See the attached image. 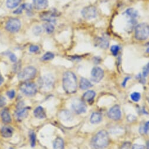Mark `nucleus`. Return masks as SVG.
Listing matches in <instances>:
<instances>
[{
    "label": "nucleus",
    "instance_id": "1",
    "mask_svg": "<svg viewBox=\"0 0 149 149\" xmlns=\"http://www.w3.org/2000/svg\"><path fill=\"white\" fill-rule=\"evenodd\" d=\"M77 78L73 72L68 71L63 76V88L69 94L75 93L77 90Z\"/></svg>",
    "mask_w": 149,
    "mask_h": 149
},
{
    "label": "nucleus",
    "instance_id": "2",
    "mask_svg": "<svg viewBox=\"0 0 149 149\" xmlns=\"http://www.w3.org/2000/svg\"><path fill=\"white\" fill-rule=\"evenodd\" d=\"M109 143V137L107 132L100 130L92 139L91 145L93 149H103L106 147Z\"/></svg>",
    "mask_w": 149,
    "mask_h": 149
},
{
    "label": "nucleus",
    "instance_id": "3",
    "mask_svg": "<svg viewBox=\"0 0 149 149\" xmlns=\"http://www.w3.org/2000/svg\"><path fill=\"white\" fill-rule=\"evenodd\" d=\"M149 36V25L141 23L135 27V38L139 41H144Z\"/></svg>",
    "mask_w": 149,
    "mask_h": 149
},
{
    "label": "nucleus",
    "instance_id": "4",
    "mask_svg": "<svg viewBox=\"0 0 149 149\" xmlns=\"http://www.w3.org/2000/svg\"><path fill=\"white\" fill-rule=\"evenodd\" d=\"M36 74V69L33 66H28L24 68L18 74V78L22 81H28L33 79Z\"/></svg>",
    "mask_w": 149,
    "mask_h": 149
},
{
    "label": "nucleus",
    "instance_id": "5",
    "mask_svg": "<svg viewBox=\"0 0 149 149\" xmlns=\"http://www.w3.org/2000/svg\"><path fill=\"white\" fill-rule=\"evenodd\" d=\"M54 84V78L51 74H47L42 77L40 79V85L41 88L45 91L52 88Z\"/></svg>",
    "mask_w": 149,
    "mask_h": 149
},
{
    "label": "nucleus",
    "instance_id": "6",
    "mask_svg": "<svg viewBox=\"0 0 149 149\" xmlns=\"http://www.w3.org/2000/svg\"><path fill=\"white\" fill-rule=\"evenodd\" d=\"M21 91L27 96H33L37 92V86L34 83L24 82L20 86Z\"/></svg>",
    "mask_w": 149,
    "mask_h": 149
},
{
    "label": "nucleus",
    "instance_id": "7",
    "mask_svg": "<svg viewBox=\"0 0 149 149\" xmlns=\"http://www.w3.org/2000/svg\"><path fill=\"white\" fill-rule=\"evenodd\" d=\"M21 26V23L19 19L17 18H10L6 23V28L9 32L12 33L18 32Z\"/></svg>",
    "mask_w": 149,
    "mask_h": 149
},
{
    "label": "nucleus",
    "instance_id": "8",
    "mask_svg": "<svg viewBox=\"0 0 149 149\" xmlns=\"http://www.w3.org/2000/svg\"><path fill=\"white\" fill-rule=\"evenodd\" d=\"M81 14L85 19L88 20L92 19L97 16V10L95 6H87L82 10Z\"/></svg>",
    "mask_w": 149,
    "mask_h": 149
},
{
    "label": "nucleus",
    "instance_id": "9",
    "mask_svg": "<svg viewBox=\"0 0 149 149\" xmlns=\"http://www.w3.org/2000/svg\"><path fill=\"white\" fill-rule=\"evenodd\" d=\"M72 108L77 114H82L86 111V105L81 100L75 99L72 103Z\"/></svg>",
    "mask_w": 149,
    "mask_h": 149
},
{
    "label": "nucleus",
    "instance_id": "10",
    "mask_svg": "<svg viewBox=\"0 0 149 149\" xmlns=\"http://www.w3.org/2000/svg\"><path fill=\"white\" fill-rule=\"evenodd\" d=\"M104 77V72L100 67H95L91 72L92 80L95 82H99Z\"/></svg>",
    "mask_w": 149,
    "mask_h": 149
},
{
    "label": "nucleus",
    "instance_id": "11",
    "mask_svg": "<svg viewBox=\"0 0 149 149\" xmlns=\"http://www.w3.org/2000/svg\"><path fill=\"white\" fill-rule=\"evenodd\" d=\"M108 116L113 120H118L121 118L122 113L120 108L118 105H115L111 107L108 112Z\"/></svg>",
    "mask_w": 149,
    "mask_h": 149
},
{
    "label": "nucleus",
    "instance_id": "12",
    "mask_svg": "<svg viewBox=\"0 0 149 149\" xmlns=\"http://www.w3.org/2000/svg\"><path fill=\"white\" fill-rule=\"evenodd\" d=\"M56 14L55 12L49 11L41 13L40 15V18L42 20L47 21L50 23L56 22Z\"/></svg>",
    "mask_w": 149,
    "mask_h": 149
},
{
    "label": "nucleus",
    "instance_id": "13",
    "mask_svg": "<svg viewBox=\"0 0 149 149\" xmlns=\"http://www.w3.org/2000/svg\"><path fill=\"white\" fill-rule=\"evenodd\" d=\"M29 107L21 106L17 107V110L15 111V117L18 120H22L24 119L28 114Z\"/></svg>",
    "mask_w": 149,
    "mask_h": 149
},
{
    "label": "nucleus",
    "instance_id": "14",
    "mask_svg": "<svg viewBox=\"0 0 149 149\" xmlns=\"http://www.w3.org/2000/svg\"><path fill=\"white\" fill-rule=\"evenodd\" d=\"M34 7L38 10H41L47 8L48 5V0H33Z\"/></svg>",
    "mask_w": 149,
    "mask_h": 149
},
{
    "label": "nucleus",
    "instance_id": "15",
    "mask_svg": "<svg viewBox=\"0 0 149 149\" xmlns=\"http://www.w3.org/2000/svg\"><path fill=\"white\" fill-rule=\"evenodd\" d=\"M60 119L65 122L71 121L73 119V115L70 111L67 110H62L59 113Z\"/></svg>",
    "mask_w": 149,
    "mask_h": 149
},
{
    "label": "nucleus",
    "instance_id": "16",
    "mask_svg": "<svg viewBox=\"0 0 149 149\" xmlns=\"http://www.w3.org/2000/svg\"><path fill=\"white\" fill-rule=\"evenodd\" d=\"M33 114L36 118L38 119H44L47 117L45 110L42 106H38L33 111Z\"/></svg>",
    "mask_w": 149,
    "mask_h": 149
},
{
    "label": "nucleus",
    "instance_id": "17",
    "mask_svg": "<svg viewBox=\"0 0 149 149\" xmlns=\"http://www.w3.org/2000/svg\"><path fill=\"white\" fill-rule=\"evenodd\" d=\"M1 117L2 120L4 123H8L11 122V118L10 116V113L9 110L7 108L4 109L1 112Z\"/></svg>",
    "mask_w": 149,
    "mask_h": 149
},
{
    "label": "nucleus",
    "instance_id": "18",
    "mask_svg": "<svg viewBox=\"0 0 149 149\" xmlns=\"http://www.w3.org/2000/svg\"><path fill=\"white\" fill-rule=\"evenodd\" d=\"M13 129L8 126H4L2 129H1V134L4 137L6 138H8V137H11L13 134Z\"/></svg>",
    "mask_w": 149,
    "mask_h": 149
},
{
    "label": "nucleus",
    "instance_id": "19",
    "mask_svg": "<svg viewBox=\"0 0 149 149\" xmlns=\"http://www.w3.org/2000/svg\"><path fill=\"white\" fill-rule=\"evenodd\" d=\"M95 96H96V93L95 91L92 90H89L84 94L83 99L85 101L90 102L94 99Z\"/></svg>",
    "mask_w": 149,
    "mask_h": 149
},
{
    "label": "nucleus",
    "instance_id": "20",
    "mask_svg": "<svg viewBox=\"0 0 149 149\" xmlns=\"http://www.w3.org/2000/svg\"><path fill=\"white\" fill-rule=\"evenodd\" d=\"M102 117L100 113L98 112L93 113L90 118V122L92 124H97L102 121Z\"/></svg>",
    "mask_w": 149,
    "mask_h": 149
},
{
    "label": "nucleus",
    "instance_id": "21",
    "mask_svg": "<svg viewBox=\"0 0 149 149\" xmlns=\"http://www.w3.org/2000/svg\"><path fill=\"white\" fill-rule=\"evenodd\" d=\"M79 86L81 89L86 90V89H88L91 88L92 86V85L90 82V81H88L87 79L82 78L80 81Z\"/></svg>",
    "mask_w": 149,
    "mask_h": 149
},
{
    "label": "nucleus",
    "instance_id": "22",
    "mask_svg": "<svg viewBox=\"0 0 149 149\" xmlns=\"http://www.w3.org/2000/svg\"><path fill=\"white\" fill-rule=\"evenodd\" d=\"M96 43L97 46L102 49H106L109 45V41L103 38H98L97 39Z\"/></svg>",
    "mask_w": 149,
    "mask_h": 149
},
{
    "label": "nucleus",
    "instance_id": "23",
    "mask_svg": "<svg viewBox=\"0 0 149 149\" xmlns=\"http://www.w3.org/2000/svg\"><path fill=\"white\" fill-rule=\"evenodd\" d=\"M54 149H63L64 148V141L62 138H56L53 143Z\"/></svg>",
    "mask_w": 149,
    "mask_h": 149
},
{
    "label": "nucleus",
    "instance_id": "24",
    "mask_svg": "<svg viewBox=\"0 0 149 149\" xmlns=\"http://www.w3.org/2000/svg\"><path fill=\"white\" fill-rule=\"evenodd\" d=\"M126 15H127L130 19H135L138 16V12L133 8H129L125 12Z\"/></svg>",
    "mask_w": 149,
    "mask_h": 149
},
{
    "label": "nucleus",
    "instance_id": "25",
    "mask_svg": "<svg viewBox=\"0 0 149 149\" xmlns=\"http://www.w3.org/2000/svg\"><path fill=\"white\" fill-rule=\"evenodd\" d=\"M21 0H7L6 5L8 8L13 9L18 6L21 3Z\"/></svg>",
    "mask_w": 149,
    "mask_h": 149
},
{
    "label": "nucleus",
    "instance_id": "26",
    "mask_svg": "<svg viewBox=\"0 0 149 149\" xmlns=\"http://www.w3.org/2000/svg\"><path fill=\"white\" fill-rule=\"evenodd\" d=\"M44 28L45 29L46 32L48 33H51L54 32V25L50 23V22H48V23H45L44 24Z\"/></svg>",
    "mask_w": 149,
    "mask_h": 149
},
{
    "label": "nucleus",
    "instance_id": "27",
    "mask_svg": "<svg viewBox=\"0 0 149 149\" xmlns=\"http://www.w3.org/2000/svg\"><path fill=\"white\" fill-rule=\"evenodd\" d=\"M54 58V54L51 53V52H47L42 57L41 59L44 61H50L52 59Z\"/></svg>",
    "mask_w": 149,
    "mask_h": 149
},
{
    "label": "nucleus",
    "instance_id": "28",
    "mask_svg": "<svg viewBox=\"0 0 149 149\" xmlns=\"http://www.w3.org/2000/svg\"><path fill=\"white\" fill-rule=\"evenodd\" d=\"M130 97L134 102H138L141 98V95L139 92H133L131 94Z\"/></svg>",
    "mask_w": 149,
    "mask_h": 149
},
{
    "label": "nucleus",
    "instance_id": "29",
    "mask_svg": "<svg viewBox=\"0 0 149 149\" xmlns=\"http://www.w3.org/2000/svg\"><path fill=\"white\" fill-rule=\"evenodd\" d=\"M29 137L31 146L33 147L36 144V135L33 132H31L29 133Z\"/></svg>",
    "mask_w": 149,
    "mask_h": 149
},
{
    "label": "nucleus",
    "instance_id": "30",
    "mask_svg": "<svg viewBox=\"0 0 149 149\" xmlns=\"http://www.w3.org/2000/svg\"><path fill=\"white\" fill-rule=\"evenodd\" d=\"M120 50V47L118 45H113L110 48V51L114 56H116Z\"/></svg>",
    "mask_w": 149,
    "mask_h": 149
},
{
    "label": "nucleus",
    "instance_id": "31",
    "mask_svg": "<svg viewBox=\"0 0 149 149\" xmlns=\"http://www.w3.org/2000/svg\"><path fill=\"white\" fill-rule=\"evenodd\" d=\"M149 74V62L143 68V77L146 78Z\"/></svg>",
    "mask_w": 149,
    "mask_h": 149
},
{
    "label": "nucleus",
    "instance_id": "32",
    "mask_svg": "<svg viewBox=\"0 0 149 149\" xmlns=\"http://www.w3.org/2000/svg\"><path fill=\"white\" fill-rule=\"evenodd\" d=\"M33 33L36 35H39L41 34L42 32V29L41 26H36L33 28Z\"/></svg>",
    "mask_w": 149,
    "mask_h": 149
},
{
    "label": "nucleus",
    "instance_id": "33",
    "mask_svg": "<svg viewBox=\"0 0 149 149\" xmlns=\"http://www.w3.org/2000/svg\"><path fill=\"white\" fill-rule=\"evenodd\" d=\"M23 10H24V4L20 6L18 9H17L15 11H14V14H20L22 13Z\"/></svg>",
    "mask_w": 149,
    "mask_h": 149
},
{
    "label": "nucleus",
    "instance_id": "34",
    "mask_svg": "<svg viewBox=\"0 0 149 149\" xmlns=\"http://www.w3.org/2000/svg\"><path fill=\"white\" fill-rule=\"evenodd\" d=\"M39 51V47L36 45H32L29 48V51L31 52H36Z\"/></svg>",
    "mask_w": 149,
    "mask_h": 149
},
{
    "label": "nucleus",
    "instance_id": "35",
    "mask_svg": "<svg viewBox=\"0 0 149 149\" xmlns=\"http://www.w3.org/2000/svg\"><path fill=\"white\" fill-rule=\"evenodd\" d=\"M144 132L145 134H149V121L146 122L144 125Z\"/></svg>",
    "mask_w": 149,
    "mask_h": 149
},
{
    "label": "nucleus",
    "instance_id": "36",
    "mask_svg": "<svg viewBox=\"0 0 149 149\" xmlns=\"http://www.w3.org/2000/svg\"><path fill=\"white\" fill-rule=\"evenodd\" d=\"M7 94V96H8V97L10 98L11 99H13L15 97V91L14 90H11V91H8Z\"/></svg>",
    "mask_w": 149,
    "mask_h": 149
},
{
    "label": "nucleus",
    "instance_id": "37",
    "mask_svg": "<svg viewBox=\"0 0 149 149\" xmlns=\"http://www.w3.org/2000/svg\"><path fill=\"white\" fill-rule=\"evenodd\" d=\"M9 58H10L11 61L13 62H16L17 61V58L16 56L13 53H10L9 54Z\"/></svg>",
    "mask_w": 149,
    "mask_h": 149
},
{
    "label": "nucleus",
    "instance_id": "38",
    "mask_svg": "<svg viewBox=\"0 0 149 149\" xmlns=\"http://www.w3.org/2000/svg\"><path fill=\"white\" fill-rule=\"evenodd\" d=\"M132 149H145V147L143 145L140 144H134L132 148Z\"/></svg>",
    "mask_w": 149,
    "mask_h": 149
},
{
    "label": "nucleus",
    "instance_id": "39",
    "mask_svg": "<svg viewBox=\"0 0 149 149\" xmlns=\"http://www.w3.org/2000/svg\"><path fill=\"white\" fill-rule=\"evenodd\" d=\"M130 143L129 142H127L124 143L122 145L121 149H130Z\"/></svg>",
    "mask_w": 149,
    "mask_h": 149
},
{
    "label": "nucleus",
    "instance_id": "40",
    "mask_svg": "<svg viewBox=\"0 0 149 149\" xmlns=\"http://www.w3.org/2000/svg\"><path fill=\"white\" fill-rule=\"evenodd\" d=\"M6 104V99L3 97L0 96V107L4 106Z\"/></svg>",
    "mask_w": 149,
    "mask_h": 149
},
{
    "label": "nucleus",
    "instance_id": "41",
    "mask_svg": "<svg viewBox=\"0 0 149 149\" xmlns=\"http://www.w3.org/2000/svg\"><path fill=\"white\" fill-rule=\"evenodd\" d=\"M130 78V77H127V78H126L124 79V81H123V83H122V86H123V87H125V86H126V84H127V82L129 80Z\"/></svg>",
    "mask_w": 149,
    "mask_h": 149
},
{
    "label": "nucleus",
    "instance_id": "42",
    "mask_svg": "<svg viewBox=\"0 0 149 149\" xmlns=\"http://www.w3.org/2000/svg\"><path fill=\"white\" fill-rule=\"evenodd\" d=\"M3 82H4V78H3L1 73H0V85H1V84L3 83Z\"/></svg>",
    "mask_w": 149,
    "mask_h": 149
},
{
    "label": "nucleus",
    "instance_id": "43",
    "mask_svg": "<svg viewBox=\"0 0 149 149\" xmlns=\"http://www.w3.org/2000/svg\"><path fill=\"white\" fill-rule=\"evenodd\" d=\"M147 149H149V140L147 143Z\"/></svg>",
    "mask_w": 149,
    "mask_h": 149
},
{
    "label": "nucleus",
    "instance_id": "44",
    "mask_svg": "<svg viewBox=\"0 0 149 149\" xmlns=\"http://www.w3.org/2000/svg\"><path fill=\"white\" fill-rule=\"evenodd\" d=\"M146 52H147V54H149V47L147 49V50H146Z\"/></svg>",
    "mask_w": 149,
    "mask_h": 149
},
{
    "label": "nucleus",
    "instance_id": "45",
    "mask_svg": "<svg viewBox=\"0 0 149 149\" xmlns=\"http://www.w3.org/2000/svg\"><path fill=\"white\" fill-rule=\"evenodd\" d=\"M10 149H14V148H10Z\"/></svg>",
    "mask_w": 149,
    "mask_h": 149
}]
</instances>
